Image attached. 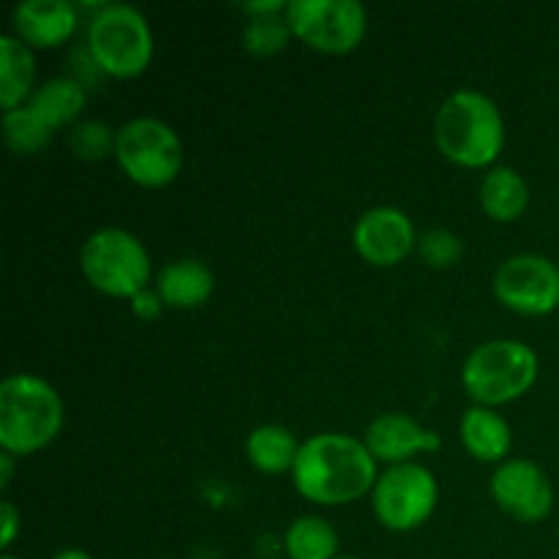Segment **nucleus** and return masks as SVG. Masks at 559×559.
Masks as SVG:
<instances>
[{
	"label": "nucleus",
	"mask_w": 559,
	"mask_h": 559,
	"mask_svg": "<svg viewBox=\"0 0 559 559\" xmlns=\"http://www.w3.org/2000/svg\"><path fill=\"white\" fill-rule=\"evenodd\" d=\"M440 502L435 473L424 464H396L385 469L371 491L377 522L393 533H413L431 519Z\"/></svg>",
	"instance_id": "6e6552de"
},
{
	"label": "nucleus",
	"mask_w": 559,
	"mask_h": 559,
	"mask_svg": "<svg viewBox=\"0 0 559 559\" xmlns=\"http://www.w3.org/2000/svg\"><path fill=\"white\" fill-rule=\"evenodd\" d=\"M491 497L506 516L538 524L555 508V489L544 469L530 459H508L491 475Z\"/></svg>",
	"instance_id": "9b49d317"
},
{
	"label": "nucleus",
	"mask_w": 559,
	"mask_h": 559,
	"mask_svg": "<svg viewBox=\"0 0 559 559\" xmlns=\"http://www.w3.org/2000/svg\"><path fill=\"white\" fill-rule=\"evenodd\" d=\"M300 445L295 435L278 424L257 426L246 440V456H249L251 467L262 475L293 473Z\"/></svg>",
	"instance_id": "aec40b11"
},
{
	"label": "nucleus",
	"mask_w": 559,
	"mask_h": 559,
	"mask_svg": "<svg viewBox=\"0 0 559 559\" xmlns=\"http://www.w3.org/2000/svg\"><path fill=\"white\" fill-rule=\"evenodd\" d=\"M336 559H360V557H336Z\"/></svg>",
	"instance_id": "2f4dec72"
},
{
	"label": "nucleus",
	"mask_w": 559,
	"mask_h": 559,
	"mask_svg": "<svg viewBox=\"0 0 559 559\" xmlns=\"http://www.w3.org/2000/svg\"><path fill=\"white\" fill-rule=\"evenodd\" d=\"M538 380V355L516 338H491L475 347L462 366V385L480 407L522 399Z\"/></svg>",
	"instance_id": "20e7f679"
},
{
	"label": "nucleus",
	"mask_w": 559,
	"mask_h": 559,
	"mask_svg": "<svg viewBox=\"0 0 559 559\" xmlns=\"http://www.w3.org/2000/svg\"><path fill=\"white\" fill-rule=\"evenodd\" d=\"M0 516H3V535H0V544H3V549H9V546L14 544L16 535H20L22 516H20V511L14 508V502H9V500L0 502Z\"/></svg>",
	"instance_id": "bb28decb"
},
{
	"label": "nucleus",
	"mask_w": 559,
	"mask_h": 559,
	"mask_svg": "<svg viewBox=\"0 0 559 559\" xmlns=\"http://www.w3.org/2000/svg\"><path fill=\"white\" fill-rule=\"evenodd\" d=\"M33 82H36L33 49L14 33L0 36V107L5 112L22 107V102L33 96Z\"/></svg>",
	"instance_id": "f3484780"
},
{
	"label": "nucleus",
	"mask_w": 559,
	"mask_h": 559,
	"mask_svg": "<svg viewBox=\"0 0 559 559\" xmlns=\"http://www.w3.org/2000/svg\"><path fill=\"white\" fill-rule=\"evenodd\" d=\"M418 254L420 260L429 267H437V271H448V267L456 265L464 254L462 238L456 233L445 227L426 229L418 238Z\"/></svg>",
	"instance_id": "393cba45"
},
{
	"label": "nucleus",
	"mask_w": 559,
	"mask_h": 559,
	"mask_svg": "<svg viewBox=\"0 0 559 559\" xmlns=\"http://www.w3.org/2000/svg\"><path fill=\"white\" fill-rule=\"evenodd\" d=\"M530 205V186L513 167H495L480 183V207L495 222H516Z\"/></svg>",
	"instance_id": "6ab92c4d"
},
{
	"label": "nucleus",
	"mask_w": 559,
	"mask_h": 559,
	"mask_svg": "<svg viewBox=\"0 0 559 559\" xmlns=\"http://www.w3.org/2000/svg\"><path fill=\"white\" fill-rule=\"evenodd\" d=\"M82 276L109 298L131 300L151 287V254L134 233L120 227L96 229L80 249Z\"/></svg>",
	"instance_id": "39448f33"
},
{
	"label": "nucleus",
	"mask_w": 559,
	"mask_h": 559,
	"mask_svg": "<svg viewBox=\"0 0 559 559\" xmlns=\"http://www.w3.org/2000/svg\"><path fill=\"white\" fill-rule=\"evenodd\" d=\"M52 559H93V557L82 549H66V551H58Z\"/></svg>",
	"instance_id": "c756f323"
},
{
	"label": "nucleus",
	"mask_w": 559,
	"mask_h": 559,
	"mask_svg": "<svg viewBox=\"0 0 559 559\" xmlns=\"http://www.w3.org/2000/svg\"><path fill=\"white\" fill-rule=\"evenodd\" d=\"M0 559H20V557H14V555H3Z\"/></svg>",
	"instance_id": "7c9ffc66"
},
{
	"label": "nucleus",
	"mask_w": 559,
	"mask_h": 559,
	"mask_svg": "<svg viewBox=\"0 0 559 559\" xmlns=\"http://www.w3.org/2000/svg\"><path fill=\"white\" fill-rule=\"evenodd\" d=\"M213 289H216V276L205 262L194 260V257L169 262L156 276V293L162 295L167 309H197L211 300Z\"/></svg>",
	"instance_id": "2eb2a0df"
},
{
	"label": "nucleus",
	"mask_w": 559,
	"mask_h": 559,
	"mask_svg": "<svg viewBox=\"0 0 559 559\" xmlns=\"http://www.w3.org/2000/svg\"><path fill=\"white\" fill-rule=\"evenodd\" d=\"M289 36H293V31H289L287 11L249 16V22L240 31V41H243L246 52L257 55V58H271V55L282 52L289 44Z\"/></svg>",
	"instance_id": "5701e85b"
},
{
	"label": "nucleus",
	"mask_w": 559,
	"mask_h": 559,
	"mask_svg": "<svg viewBox=\"0 0 559 559\" xmlns=\"http://www.w3.org/2000/svg\"><path fill=\"white\" fill-rule=\"evenodd\" d=\"M115 158L126 178L142 189H164L183 169V142L158 118H131L118 129Z\"/></svg>",
	"instance_id": "0eeeda50"
},
{
	"label": "nucleus",
	"mask_w": 559,
	"mask_h": 559,
	"mask_svg": "<svg viewBox=\"0 0 559 559\" xmlns=\"http://www.w3.org/2000/svg\"><path fill=\"white\" fill-rule=\"evenodd\" d=\"M14 459L16 456H11V453L0 456V489H9L11 475H14Z\"/></svg>",
	"instance_id": "c85d7f7f"
},
{
	"label": "nucleus",
	"mask_w": 559,
	"mask_h": 559,
	"mask_svg": "<svg viewBox=\"0 0 559 559\" xmlns=\"http://www.w3.org/2000/svg\"><path fill=\"white\" fill-rule=\"evenodd\" d=\"M115 140H118V131L109 129L104 120L93 118L74 123L69 134L71 151L82 162H102V158H107L109 153H115Z\"/></svg>",
	"instance_id": "b1692460"
},
{
	"label": "nucleus",
	"mask_w": 559,
	"mask_h": 559,
	"mask_svg": "<svg viewBox=\"0 0 559 559\" xmlns=\"http://www.w3.org/2000/svg\"><path fill=\"white\" fill-rule=\"evenodd\" d=\"M495 298L524 317H544L559 306V267L544 254L508 257L491 278Z\"/></svg>",
	"instance_id": "9d476101"
},
{
	"label": "nucleus",
	"mask_w": 559,
	"mask_h": 559,
	"mask_svg": "<svg viewBox=\"0 0 559 559\" xmlns=\"http://www.w3.org/2000/svg\"><path fill=\"white\" fill-rule=\"evenodd\" d=\"M289 3H284V0H267V3H243L240 5V11H246V14L257 16V14H278V11H287Z\"/></svg>",
	"instance_id": "cd10ccee"
},
{
	"label": "nucleus",
	"mask_w": 559,
	"mask_h": 559,
	"mask_svg": "<svg viewBox=\"0 0 559 559\" xmlns=\"http://www.w3.org/2000/svg\"><path fill=\"white\" fill-rule=\"evenodd\" d=\"M435 142L442 156L459 167H489L506 147V120L486 93L464 87L437 109Z\"/></svg>",
	"instance_id": "f03ea898"
},
{
	"label": "nucleus",
	"mask_w": 559,
	"mask_h": 559,
	"mask_svg": "<svg viewBox=\"0 0 559 559\" xmlns=\"http://www.w3.org/2000/svg\"><path fill=\"white\" fill-rule=\"evenodd\" d=\"M87 55L109 76H140L153 60V31L134 5H104L87 27Z\"/></svg>",
	"instance_id": "423d86ee"
},
{
	"label": "nucleus",
	"mask_w": 559,
	"mask_h": 559,
	"mask_svg": "<svg viewBox=\"0 0 559 559\" xmlns=\"http://www.w3.org/2000/svg\"><path fill=\"white\" fill-rule=\"evenodd\" d=\"M63 399L36 374H11L0 385V448L11 456H31L60 435Z\"/></svg>",
	"instance_id": "7ed1b4c3"
},
{
	"label": "nucleus",
	"mask_w": 559,
	"mask_h": 559,
	"mask_svg": "<svg viewBox=\"0 0 559 559\" xmlns=\"http://www.w3.org/2000/svg\"><path fill=\"white\" fill-rule=\"evenodd\" d=\"M355 251L374 267H393L407 260L418 246L413 218L393 205L366 211L353 229Z\"/></svg>",
	"instance_id": "f8f14e48"
},
{
	"label": "nucleus",
	"mask_w": 559,
	"mask_h": 559,
	"mask_svg": "<svg viewBox=\"0 0 559 559\" xmlns=\"http://www.w3.org/2000/svg\"><path fill=\"white\" fill-rule=\"evenodd\" d=\"M459 437H462L464 451L473 459L486 464H502L508 462L511 453V426L502 418L497 409L480 407L473 404L467 413L462 415L459 424Z\"/></svg>",
	"instance_id": "dca6fc26"
},
{
	"label": "nucleus",
	"mask_w": 559,
	"mask_h": 559,
	"mask_svg": "<svg viewBox=\"0 0 559 559\" xmlns=\"http://www.w3.org/2000/svg\"><path fill=\"white\" fill-rule=\"evenodd\" d=\"M76 9L66 0H25L11 11L14 36L31 49H55L76 31Z\"/></svg>",
	"instance_id": "4468645a"
},
{
	"label": "nucleus",
	"mask_w": 559,
	"mask_h": 559,
	"mask_svg": "<svg viewBox=\"0 0 559 559\" xmlns=\"http://www.w3.org/2000/svg\"><path fill=\"white\" fill-rule=\"evenodd\" d=\"M87 102V93L82 87V82L71 80V76H52L44 85H38L33 91V96L27 98V107L44 120L52 131L63 129V126L74 123L82 115Z\"/></svg>",
	"instance_id": "a211bd4d"
},
{
	"label": "nucleus",
	"mask_w": 559,
	"mask_h": 559,
	"mask_svg": "<svg viewBox=\"0 0 559 559\" xmlns=\"http://www.w3.org/2000/svg\"><path fill=\"white\" fill-rule=\"evenodd\" d=\"M287 22L295 38L325 55H347L364 41L369 14L358 0H293Z\"/></svg>",
	"instance_id": "1a4fd4ad"
},
{
	"label": "nucleus",
	"mask_w": 559,
	"mask_h": 559,
	"mask_svg": "<svg viewBox=\"0 0 559 559\" xmlns=\"http://www.w3.org/2000/svg\"><path fill=\"white\" fill-rule=\"evenodd\" d=\"M284 551L289 559H336L338 533L322 516H300L284 533Z\"/></svg>",
	"instance_id": "412c9836"
},
{
	"label": "nucleus",
	"mask_w": 559,
	"mask_h": 559,
	"mask_svg": "<svg viewBox=\"0 0 559 559\" xmlns=\"http://www.w3.org/2000/svg\"><path fill=\"white\" fill-rule=\"evenodd\" d=\"M164 309H167V306H164L162 295L151 287L142 289L140 295H134V298H131V311H134L140 320H156Z\"/></svg>",
	"instance_id": "a878e982"
},
{
	"label": "nucleus",
	"mask_w": 559,
	"mask_h": 559,
	"mask_svg": "<svg viewBox=\"0 0 559 559\" xmlns=\"http://www.w3.org/2000/svg\"><path fill=\"white\" fill-rule=\"evenodd\" d=\"M380 480L377 459L364 440L325 431L300 445L293 467V484L304 500L314 506H349L371 495Z\"/></svg>",
	"instance_id": "f257e3e1"
},
{
	"label": "nucleus",
	"mask_w": 559,
	"mask_h": 559,
	"mask_svg": "<svg viewBox=\"0 0 559 559\" xmlns=\"http://www.w3.org/2000/svg\"><path fill=\"white\" fill-rule=\"evenodd\" d=\"M366 448L377 462H385L391 467L409 464L415 453L440 451L442 440L437 431L426 429L418 420L404 413H382L366 429Z\"/></svg>",
	"instance_id": "ddd939ff"
},
{
	"label": "nucleus",
	"mask_w": 559,
	"mask_h": 559,
	"mask_svg": "<svg viewBox=\"0 0 559 559\" xmlns=\"http://www.w3.org/2000/svg\"><path fill=\"white\" fill-rule=\"evenodd\" d=\"M55 131L27 104L3 112V140L20 156H33L52 142Z\"/></svg>",
	"instance_id": "4be33fe9"
}]
</instances>
